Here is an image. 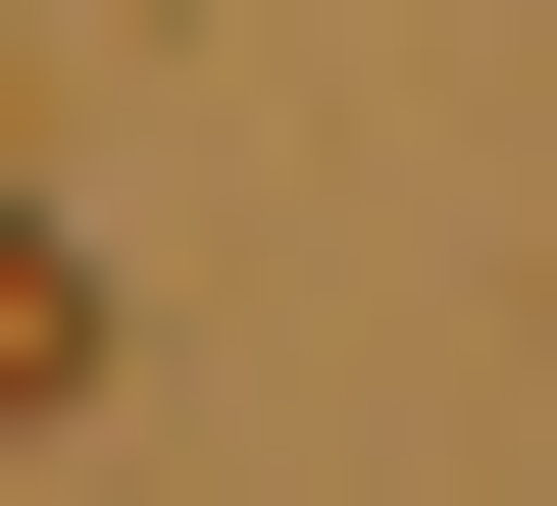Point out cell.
Listing matches in <instances>:
<instances>
[{"instance_id": "obj_1", "label": "cell", "mask_w": 557, "mask_h": 506, "mask_svg": "<svg viewBox=\"0 0 557 506\" xmlns=\"http://www.w3.org/2000/svg\"><path fill=\"white\" fill-rule=\"evenodd\" d=\"M51 405H102V202L0 152V456H51Z\"/></svg>"}]
</instances>
